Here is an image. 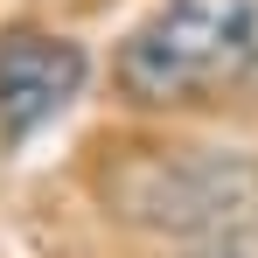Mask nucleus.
<instances>
[{
	"label": "nucleus",
	"mask_w": 258,
	"mask_h": 258,
	"mask_svg": "<svg viewBox=\"0 0 258 258\" xmlns=\"http://www.w3.org/2000/svg\"><path fill=\"white\" fill-rule=\"evenodd\" d=\"M133 105H244L258 98V0H161L119 49Z\"/></svg>",
	"instance_id": "f257e3e1"
},
{
	"label": "nucleus",
	"mask_w": 258,
	"mask_h": 258,
	"mask_svg": "<svg viewBox=\"0 0 258 258\" xmlns=\"http://www.w3.org/2000/svg\"><path fill=\"white\" fill-rule=\"evenodd\" d=\"M119 203L126 216L161 230H223V223H251L258 174L223 154H168V161L147 154L133 181H119Z\"/></svg>",
	"instance_id": "f03ea898"
},
{
	"label": "nucleus",
	"mask_w": 258,
	"mask_h": 258,
	"mask_svg": "<svg viewBox=\"0 0 258 258\" xmlns=\"http://www.w3.org/2000/svg\"><path fill=\"white\" fill-rule=\"evenodd\" d=\"M210 258H237V251H210Z\"/></svg>",
	"instance_id": "20e7f679"
},
{
	"label": "nucleus",
	"mask_w": 258,
	"mask_h": 258,
	"mask_svg": "<svg viewBox=\"0 0 258 258\" xmlns=\"http://www.w3.org/2000/svg\"><path fill=\"white\" fill-rule=\"evenodd\" d=\"M84 49L49 28H7L0 35V140L21 147L42 133L77 91H84Z\"/></svg>",
	"instance_id": "7ed1b4c3"
}]
</instances>
